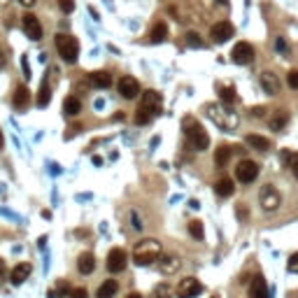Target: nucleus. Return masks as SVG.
<instances>
[{"instance_id":"f257e3e1","label":"nucleus","mask_w":298,"mask_h":298,"mask_svg":"<svg viewBox=\"0 0 298 298\" xmlns=\"http://www.w3.org/2000/svg\"><path fill=\"white\" fill-rule=\"evenodd\" d=\"M161 254H163L161 242L154 240V238H147V240L136 244V250H133V261H136V266H149V264H154V261H158Z\"/></svg>"},{"instance_id":"f03ea898","label":"nucleus","mask_w":298,"mask_h":298,"mask_svg":"<svg viewBox=\"0 0 298 298\" xmlns=\"http://www.w3.org/2000/svg\"><path fill=\"white\" fill-rule=\"evenodd\" d=\"M182 126H184V133H186V140H189V147L191 149H196V152H203V149H208V144H210V138H208L205 128L196 122V119H194V116H186Z\"/></svg>"},{"instance_id":"7ed1b4c3","label":"nucleus","mask_w":298,"mask_h":298,"mask_svg":"<svg viewBox=\"0 0 298 298\" xmlns=\"http://www.w3.org/2000/svg\"><path fill=\"white\" fill-rule=\"evenodd\" d=\"M208 116L217 124L222 130H233L238 126V114L230 112V105H208Z\"/></svg>"},{"instance_id":"20e7f679","label":"nucleus","mask_w":298,"mask_h":298,"mask_svg":"<svg viewBox=\"0 0 298 298\" xmlns=\"http://www.w3.org/2000/svg\"><path fill=\"white\" fill-rule=\"evenodd\" d=\"M56 49H58V56H61L66 63H74L77 56H80V42L68 33L56 35Z\"/></svg>"},{"instance_id":"39448f33","label":"nucleus","mask_w":298,"mask_h":298,"mask_svg":"<svg viewBox=\"0 0 298 298\" xmlns=\"http://www.w3.org/2000/svg\"><path fill=\"white\" fill-rule=\"evenodd\" d=\"M236 177H238V182L252 184L258 177V163L250 161V158L240 161V163H238V168H236Z\"/></svg>"},{"instance_id":"423d86ee","label":"nucleus","mask_w":298,"mask_h":298,"mask_svg":"<svg viewBox=\"0 0 298 298\" xmlns=\"http://www.w3.org/2000/svg\"><path fill=\"white\" fill-rule=\"evenodd\" d=\"M258 203L264 210H278L280 203H282V196H280V191L272 186V184H266L261 194H258Z\"/></svg>"},{"instance_id":"0eeeda50","label":"nucleus","mask_w":298,"mask_h":298,"mask_svg":"<svg viewBox=\"0 0 298 298\" xmlns=\"http://www.w3.org/2000/svg\"><path fill=\"white\" fill-rule=\"evenodd\" d=\"M177 298H196L198 294H203V284L196 278H184L175 289Z\"/></svg>"},{"instance_id":"6e6552de","label":"nucleus","mask_w":298,"mask_h":298,"mask_svg":"<svg viewBox=\"0 0 298 298\" xmlns=\"http://www.w3.org/2000/svg\"><path fill=\"white\" fill-rule=\"evenodd\" d=\"M230 61L238 63V66H247V63L254 61V47L250 42H238L233 52H230Z\"/></svg>"},{"instance_id":"1a4fd4ad","label":"nucleus","mask_w":298,"mask_h":298,"mask_svg":"<svg viewBox=\"0 0 298 298\" xmlns=\"http://www.w3.org/2000/svg\"><path fill=\"white\" fill-rule=\"evenodd\" d=\"M233 33H236V28H233V24H228V21H219V24H214V26L210 28V38L214 44L228 42L230 38H233Z\"/></svg>"},{"instance_id":"9d476101","label":"nucleus","mask_w":298,"mask_h":298,"mask_svg":"<svg viewBox=\"0 0 298 298\" xmlns=\"http://www.w3.org/2000/svg\"><path fill=\"white\" fill-rule=\"evenodd\" d=\"M21 24H24V33H26L33 42L42 40V26H40V19H38L35 14L26 12L24 16H21Z\"/></svg>"},{"instance_id":"9b49d317","label":"nucleus","mask_w":298,"mask_h":298,"mask_svg":"<svg viewBox=\"0 0 298 298\" xmlns=\"http://www.w3.org/2000/svg\"><path fill=\"white\" fill-rule=\"evenodd\" d=\"M128 264V254L122 250V247H114V250L108 254V270L110 272H122Z\"/></svg>"},{"instance_id":"f8f14e48","label":"nucleus","mask_w":298,"mask_h":298,"mask_svg":"<svg viewBox=\"0 0 298 298\" xmlns=\"http://www.w3.org/2000/svg\"><path fill=\"white\" fill-rule=\"evenodd\" d=\"M116 88H119V94H122L126 100H133V98L140 94V84H138V80L130 77V74H124L122 80H119V84H116Z\"/></svg>"},{"instance_id":"ddd939ff","label":"nucleus","mask_w":298,"mask_h":298,"mask_svg":"<svg viewBox=\"0 0 298 298\" xmlns=\"http://www.w3.org/2000/svg\"><path fill=\"white\" fill-rule=\"evenodd\" d=\"M158 108H161V94H156L154 88L144 91L142 98H140V110H147V112L156 114V112H158Z\"/></svg>"},{"instance_id":"4468645a","label":"nucleus","mask_w":298,"mask_h":298,"mask_svg":"<svg viewBox=\"0 0 298 298\" xmlns=\"http://www.w3.org/2000/svg\"><path fill=\"white\" fill-rule=\"evenodd\" d=\"M180 258L177 256H172V254H161L158 256V268H161V272L163 275H172V272H177L180 270Z\"/></svg>"},{"instance_id":"2eb2a0df","label":"nucleus","mask_w":298,"mask_h":298,"mask_svg":"<svg viewBox=\"0 0 298 298\" xmlns=\"http://www.w3.org/2000/svg\"><path fill=\"white\" fill-rule=\"evenodd\" d=\"M30 91H28L24 84L21 86H16V91H14V96H12V105H14V110H19V112H24V110H28V102H30Z\"/></svg>"},{"instance_id":"dca6fc26","label":"nucleus","mask_w":298,"mask_h":298,"mask_svg":"<svg viewBox=\"0 0 298 298\" xmlns=\"http://www.w3.org/2000/svg\"><path fill=\"white\" fill-rule=\"evenodd\" d=\"M250 298H270V294H268V284H266V280L261 278V275H256V278L252 280Z\"/></svg>"},{"instance_id":"f3484780","label":"nucleus","mask_w":298,"mask_h":298,"mask_svg":"<svg viewBox=\"0 0 298 298\" xmlns=\"http://www.w3.org/2000/svg\"><path fill=\"white\" fill-rule=\"evenodd\" d=\"M261 86H264V91L268 96H278L280 94V80H278V74L264 72V74H261Z\"/></svg>"},{"instance_id":"a211bd4d","label":"nucleus","mask_w":298,"mask_h":298,"mask_svg":"<svg viewBox=\"0 0 298 298\" xmlns=\"http://www.w3.org/2000/svg\"><path fill=\"white\" fill-rule=\"evenodd\" d=\"M28 275H30V266L28 264H19V266H14L12 272H10V280H12V284H24L28 280Z\"/></svg>"},{"instance_id":"6ab92c4d","label":"nucleus","mask_w":298,"mask_h":298,"mask_svg":"<svg viewBox=\"0 0 298 298\" xmlns=\"http://www.w3.org/2000/svg\"><path fill=\"white\" fill-rule=\"evenodd\" d=\"M88 82H91V86H96V88H108L110 84H112V77H110V72H105V70H96V72L88 74Z\"/></svg>"},{"instance_id":"aec40b11","label":"nucleus","mask_w":298,"mask_h":298,"mask_svg":"<svg viewBox=\"0 0 298 298\" xmlns=\"http://www.w3.org/2000/svg\"><path fill=\"white\" fill-rule=\"evenodd\" d=\"M168 38V26L163 24V21H156L154 26H152V30H149V42L152 44H158V42H163Z\"/></svg>"},{"instance_id":"412c9836","label":"nucleus","mask_w":298,"mask_h":298,"mask_svg":"<svg viewBox=\"0 0 298 298\" xmlns=\"http://www.w3.org/2000/svg\"><path fill=\"white\" fill-rule=\"evenodd\" d=\"M289 124V112L286 110H275L270 114V130H282Z\"/></svg>"},{"instance_id":"4be33fe9","label":"nucleus","mask_w":298,"mask_h":298,"mask_svg":"<svg viewBox=\"0 0 298 298\" xmlns=\"http://www.w3.org/2000/svg\"><path fill=\"white\" fill-rule=\"evenodd\" d=\"M214 191H217L219 198H228V196H233L236 184H233V180H228V177H222V180L214 184Z\"/></svg>"},{"instance_id":"5701e85b","label":"nucleus","mask_w":298,"mask_h":298,"mask_svg":"<svg viewBox=\"0 0 298 298\" xmlns=\"http://www.w3.org/2000/svg\"><path fill=\"white\" fill-rule=\"evenodd\" d=\"M82 112V102L77 96H70V98H66L63 100V114H68V116H77Z\"/></svg>"},{"instance_id":"b1692460","label":"nucleus","mask_w":298,"mask_h":298,"mask_svg":"<svg viewBox=\"0 0 298 298\" xmlns=\"http://www.w3.org/2000/svg\"><path fill=\"white\" fill-rule=\"evenodd\" d=\"M244 142L250 144L252 149H256V152H268V149H270V140L264 136H247Z\"/></svg>"},{"instance_id":"393cba45","label":"nucleus","mask_w":298,"mask_h":298,"mask_svg":"<svg viewBox=\"0 0 298 298\" xmlns=\"http://www.w3.org/2000/svg\"><path fill=\"white\" fill-rule=\"evenodd\" d=\"M77 268H80V272H84V275H88V272H94L96 268V261H94V254H82L80 258H77Z\"/></svg>"},{"instance_id":"a878e982","label":"nucleus","mask_w":298,"mask_h":298,"mask_svg":"<svg viewBox=\"0 0 298 298\" xmlns=\"http://www.w3.org/2000/svg\"><path fill=\"white\" fill-rule=\"evenodd\" d=\"M116 289H119L116 280H105L100 284V289H98V298H112L116 294Z\"/></svg>"},{"instance_id":"bb28decb","label":"nucleus","mask_w":298,"mask_h":298,"mask_svg":"<svg viewBox=\"0 0 298 298\" xmlns=\"http://www.w3.org/2000/svg\"><path fill=\"white\" fill-rule=\"evenodd\" d=\"M233 149H236V147H226V144H224V147H219L217 152H214V163H217L219 168H224V166L228 163L230 154H233Z\"/></svg>"},{"instance_id":"cd10ccee","label":"nucleus","mask_w":298,"mask_h":298,"mask_svg":"<svg viewBox=\"0 0 298 298\" xmlns=\"http://www.w3.org/2000/svg\"><path fill=\"white\" fill-rule=\"evenodd\" d=\"M49 100H52V88H49V84L44 82L40 86V91H38V108H47Z\"/></svg>"},{"instance_id":"c85d7f7f","label":"nucleus","mask_w":298,"mask_h":298,"mask_svg":"<svg viewBox=\"0 0 298 298\" xmlns=\"http://www.w3.org/2000/svg\"><path fill=\"white\" fill-rule=\"evenodd\" d=\"M189 233H191V238H196V240H205L203 222H198V219H194V222H189Z\"/></svg>"},{"instance_id":"c756f323","label":"nucleus","mask_w":298,"mask_h":298,"mask_svg":"<svg viewBox=\"0 0 298 298\" xmlns=\"http://www.w3.org/2000/svg\"><path fill=\"white\" fill-rule=\"evenodd\" d=\"M219 98H222V102L224 105H233V102H236V88L233 86H224L222 91H219Z\"/></svg>"},{"instance_id":"7c9ffc66","label":"nucleus","mask_w":298,"mask_h":298,"mask_svg":"<svg viewBox=\"0 0 298 298\" xmlns=\"http://www.w3.org/2000/svg\"><path fill=\"white\" fill-rule=\"evenodd\" d=\"M282 161H289V168L296 175L298 180V154H292V152H282Z\"/></svg>"},{"instance_id":"2f4dec72","label":"nucleus","mask_w":298,"mask_h":298,"mask_svg":"<svg viewBox=\"0 0 298 298\" xmlns=\"http://www.w3.org/2000/svg\"><path fill=\"white\" fill-rule=\"evenodd\" d=\"M172 294L175 292H172L168 284H158L154 289V298H172Z\"/></svg>"},{"instance_id":"473e14b6","label":"nucleus","mask_w":298,"mask_h":298,"mask_svg":"<svg viewBox=\"0 0 298 298\" xmlns=\"http://www.w3.org/2000/svg\"><path fill=\"white\" fill-rule=\"evenodd\" d=\"M152 112H147V110H140L138 108V114H136V124H140V126H144V124H149L152 122Z\"/></svg>"},{"instance_id":"72a5a7b5","label":"nucleus","mask_w":298,"mask_h":298,"mask_svg":"<svg viewBox=\"0 0 298 298\" xmlns=\"http://www.w3.org/2000/svg\"><path fill=\"white\" fill-rule=\"evenodd\" d=\"M186 44H189V47H203V40L198 38V33L191 30V33H186Z\"/></svg>"},{"instance_id":"f704fd0d","label":"nucleus","mask_w":298,"mask_h":298,"mask_svg":"<svg viewBox=\"0 0 298 298\" xmlns=\"http://www.w3.org/2000/svg\"><path fill=\"white\" fill-rule=\"evenodd\" d=\"M286 270H289V272H298V252L289 256V261H286Z\"/></svg>"},{"instance_id":"c9c22d12","label":"nucleus","mask_w":298,"mask_h":298,"mask_svg":"<svg viewBox=\"0 0 298 298\" xmlns=\"http://www.w3.org/2000/svg\"><path fill=\"white\" fill-rule=\"evenodd\" d=\"M275 49H278L280 54H289V44H286L284 38H278V40H275Z\"/></svg>"},{"instance_id":"e433bc0d","label":"nucleus","mask_w":298,"mask_h":298,"mask_svg":"<svg viewBox=\"0 0 298 298\" xmlns=\"http://www.w3.org/2000/svg\"><path fill=\"white\" fill-rule=\"evenodd\" d=\"M63 298H86V289H72L70 294H63Z\"/></svg>"},{"instance_id":"4c0bfd02","label":"nucleus","mask_w":298,"mask_h":298,"mask_svg":"<svg viewBox=\"0 0 298 298\" xmlns=\"http://www.w3.org/2000/svg\"><path fill=\"white\" fill-rule=\"evenodd\" d=\"M58 7H61L66 14H70L74 10V0H58Z\"/></svg>"},{"instance_id":"58836bf2","label":"nucleus","mask_w":298,"mask_h":298,"mask_svg":"<svg viewBox=\"0 0 298 298\" xmlns=\"http://www.w3.org/2000/svg\"><path fill=\"white\" fill-rule=\"evenodd\" d=\"M286 82H289L292 88H298V70H292V72L286 74Z\"/></svg>"},{"instance_id":"ea45409f","label":"nucleus","mask_w":298,"mask_h":298,"mask_svg":"<svg viewBox=\"0 0 298 298\" xmlns=\"http://www.w3.org/2000/svg\"><path fill=\"white\" fill-rule=\"evenodd\" d=\"M21 68H24V77H26V80H30V66H28V58H26V56L21 58Z\"/></svg>"},{"instance_id":"a19ab883","label":"nucleus","mask_w":298,"mask_h":298,"mask_svg":"<svg viewBox=\"0 0 298 298\" xmlns=\"http://www.w3.org/2000/svg\"><path fill=\"white\" fill-rule=\"evenodd\" d=\"M250 114H252V116H264V114H266V108H261V105H258V108H252Z\"/></svg>"},{"instance_id":"79ce46f5","label":"nucleus","mask_w":298,"mask_h":298,"mask_svg":"<svg viewBox=\"0 0 298 298\" xmlns=\"http://www.w3.org/2000/svg\"><path fill=\"white\" fill-rule=\"evenodd\" d=\"M238 217L242 219V222L247 219V208H244V205H238Z\"/></svg>"},{"instance_id":"37998d69","label":"nucleus","mask_w":298,"mask_h":298,"mask_svg":"<svg viewBox=\"0 0 298 298\" xmlns=\"http://www.w3.org/2000/svg\"><path fill=\"white\" fill-rule=\"evenodd\" d=\"M5 275H7V268H5V261L0 258V284H2V280H5Z\"/></svg>"},{"instance_id":"c03bdc74","label":"nucleus","mask_w":298,"mask_h":298,"mask_svg":"<svg viewBox=\"0 0 298 298\" xmlns=\"http://www.w3.org/2000/svg\"><path fill=\"white\" fill-rule=\"evenodd\" d=\"M133 228H136V230H142V222L138 219V214H136V212H133Z\"/></svg>"},{"instance_id":"a18cd8bd","label":"nucleus","mask_w":298,"mask_h":298,"mask_svg":"<svg viewBox=\"0 0 298 298\" xmlns=\"http://www.w3.org/2000/svg\"><path fill=\"white\" fill-rule=\"evenodd\" d=\"M21 5H26V7H30V5H35V0H19Z\"/></svg>"},{"instance_id":"49530a36","label":"nucleus","mask_w":298,"mask_h":298,"mask_svg":"<svg viewBox=\"0 0 298 298\" xmlns=\"http://www.w3.org/2000/svg\"><path fill=\"white\" fill-rule=\"evenodd\" d=\"M5 66V58H2V52H0V68Z\"/></svg>"},{"instance_id":"de8ad7c7","label":"nucleus","mask_w":298,"mask_h":298,"mask_svg":"<svg viewBox=\"0 0 298 298\" xmlns=\"http://www.w3.org/2000/svg\"><path fill=\"white\" fill-rule=\"evenodd\" d=\"M128 298H142V296H140V294H130Z\"/></svg>"},{"instance_id":"09e8293b","label":"nucleus","mask_w":298,"mask_h":298,"mask_svg":"<svg viewBox=\"0 0 298 298\" xmlns=\"http://www.w3.org/2000/svg\"><path fill=\"white\" fill-rule=\"evenodd\" d=\"M2 144H5V140H2V133H0V149H2Z\"/></svg>"},{"instance_id":"8fccbe9b","label":"nucleus","mask_w":298,"mask_h":298,"mask_svg":"<svg viewBox=\"0 0 298 298\" xmlns=\"http://www.w3.org/2000/svg\"><path fill=\"white\" fill-rule=\"evenodd\" d=\"M219 2H226V0H219Z\"/></svg>"}]
</instances>
